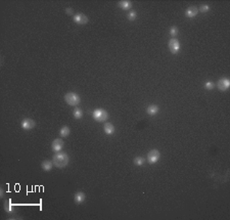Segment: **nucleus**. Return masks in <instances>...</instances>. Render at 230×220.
Listing matches in <instances>:
<instances>
[{
    "instance_id": "1",
    "label": "nucleus",
    "mask_w": 230,
    "mask_h": 220,
    "mask_svg": "<svg viewBox=\"0 0 230 220\" xmlns=\"http://www.w3.org/2000/svg\"><path fill=\"white\" fill-rule=\"evenodd\" d=\"M70 158L66 153H61L57 151L52 158V163L55 167L57 168H65L69 164Z\"/></svg>"
},
{
    "instance_id": "2",
    "label": "nucleus",
    "mask_w": 230,
    "mask_h": 220,
    "mask_svg": "<svg viewBox=\"0 0 230 220\" xmlns=\"http://www.w3.org/2000/svg\"><path fill=\"white\" fill-rule=\"evenodd\" d=\"M65 100L69 105H78L80 103V96L75 92H69L65 95Z\"/></svg>"
},
{
    "instance_id": "3",
    "label": "nucleus",
    "mask_w": 230,
    "mask_h": 220,
    "mask_svg": "<svg viewBox=\"0 0 230 220\" xmlns=\"http://www.w3.org/2000/svg\"><path fill=\"white\" fill-rule=\"evenodd\" d=\"M92 117L95 121L97 122H103L107 119L109 117V114L107 113V111L103 109H96L94 112L92 113Z\"/></svg>"
},
{
    "instance_id": "4",
    "label": "nucleus",
    "mask_w": 230,
    "mask_h": 220,
    "mask_svg": "<svg viewBox=\"0 0 230 220\" xmlns=\"http://www.w3.org/2000/svg\"><path fill=\"white\" fill-rule=\"evenodd\" d=\"M159 151L157 149H152L147 155V162L150 164H155L159 160Z\"/></svg>"
},
{
    "instance_id": "5",
    "label": "nucleus",
    "mask_w": 230,
    "mask_h": 220,
    "mask_svg": "<svg viewBox=\"0 0 230 220\" xmlns=\"http://www.w3.org/2000/svg\"><path fill=\"white\" fill-rule=\"evenodd\" d=\"M169 49H170V51H171L172 53H177L178 51L180 50V43H179V41L177 40L176 38H172V39H170V41H169Z\"/></svg>"
},
{
    "instance_id": "6",
    "label": "nucleus",
    "mask_w": 230,
    "mask_h": 220,
    "mask_svg": "<svg viewBox=\"0 0 230 220\" xmlns=\"http://www.w3.org/2000/svg\"><path fill=\"white\" fill-rule=\"evenodd\" d=\"M217 86H218L219 90L226 91L227 89L229 88V86H230V82H229V80L227 78H222V79H220V80L218 81V83H217Z\"/></svg>"
},
{
    "instance_id": "7",
    "label": "nucleus",
    "mask_w": 230,
    "mask_h": 220,
    "mask_svg": "<svg viewBox=\"0 0 230 220\" xmlns=\"http://www.w3.org/2000/svg\"><path fill=\"white\" fill-rule=\"evenodd\" d=\"M74 22L79 25H85L88 23V18L83 13H77L74 16Z\"/></svg>"
},
{
    "instance_id": "8",
    "label": "nucleus",
    "mask_w": 230,
    "mask_h": 220,
    "mask_svg": "<svg viewBox=\"0 0 230 220\" xmlns=\"http://www.w3.org/2000/svg\"><path fill=\"white\" fill-rule=\"evenodd\" d=\"M63 140L61 139V138H56L52 141V144H51V147L54 151H61L63 147Z\"/></svg>"
},
{
    "instance_id": "9",
    "label": "nucleus",
    "mask_w": 230,
    "mask_h": 220,
    "mask_svg": "<svg viewBox=\"0 0 230 220\" xmlns=\"http://www.w3.org/2000/svg\"><path fill=\"white\" fill-rule=\"evenodd\" d=\"M36 123H35L33 120L31 119H25L24 121L22 122V128L24 130H31L35 127Z\"/></svg>"
},
{
    "instance_id": "10",
    "label": "nucleus",
    "mask_w": 230,
    "mask_h": 220,
    "mask_svg": "<svg viewBox=\"0 0 230 220\" xmlns=\"http://www.w3.org/2000/svg\"><path fill=\"white\" fill-rule=\"evenodd\" d=\"M198 13V9L195 7V6H190V7H188L185 11V16L189 18H194Z\"/></svg>"
},
{
    "instance_id": "11",
    "label": "nucleus",
    "mask_w": 230,
    "mask_h": 220,
    "mask_svg": "<svg viewBox=\"0 0 230 220\" xmlns=\"http://www.w3.org/2000/svg\"><path fill=\"white\" fill-rule=\"evenodd\" d=\"M103 130H104L105 134L107 135H111L115 132V127L111 123H105L104 126H103Z\"/></svg>"
},
{
    "instance_id": "12",
    "label": "nucleus",
    "mask_w": 230,
    "mask_h": 220,
    "mask_svg": "<svg viewBox=\"0 0 230 220\" xmlns=\"http://www.w3.org/2000/svg\"><path fill=\"white\" fill-rule=\"evenodd\" d=\"M159 107H157V105H150V107L146 109V113H147L148 115H150V116L157 115V114L159 113Z\"/></svg>"
},
{
    "instance_id": "13",
    "label": "nucleus",
    "mask_w": 230,
    "mask_h": 220,
    "mask_svg": "<svg viewBox=\"0 0 230 220\" xmlns=\"http://www.w3.org/2000/svg\"><path fill=\"white\" fill-rule=\"evenodd\" d=\"M119 6L124 10L130 9V8L132 7V2L128 1V0H122V1L119 2Z\"/></svg>"
},
{
    "instance_id": "14",
    "label": "nucleus",
    "mask_w": 230,
    "mask_h": 220,
    "mask_svg": "<svg viewBox=\"0 0 230 220\" xmlns=\"http://www.w3.org/2000/svg\"><path fill=\"white\" fill-rule=\"evenodd\" d=\"M52 166H53V163L51 161H48V160H45V161H43L42 164H41V167H42V169L44 170V171H50V170L52 169Z\"/></svg>"
},
{
    "instance_id": "15",
    "label": "nucleus",
    "mask_w": 230,
    "mask_h": 220,
    "mask_svg": "<svg viewBox=\"0 0 230 220\" xmlns=\"http://www.w3.org/2000/svg\"><path fill=\"white\" fill-rule=\"evenodd\" d=\"M74 200H75V202L77 204H81V203H83L85 201V195L84 192H78L77 194L75 195V197H74Z\"/></svg>"
},
{
    "instance_id": "16",
    "label": "nucleus",
    "mask_w": 230,
    "mask_h": 220,
    "mask_svg": "<svg viewBox=\"0 0 230 220\" xmlns=\"http://www.w3.org/2000/svg\"><path fill=\"white\" fill-rule=\"evenodd\" d=\"M70 128L68 127V126H63V128L61 129V131H59V135L61 136V137H67V136L70 135Z\"/></svg>"
},
{
    "instance_id": "17",
    "label": "nucleus",
    "mask_w": 230,
    "mask_h": 220,
    "mask_svg": "<svg viewBox=\"0 0 230 220\" xmlns=\"http://www.w3.org/2000/svg\"><path fill=\"white\" fill-rule=\"evenodd\" d=\"M134 164H135L136 166H141L144 164V162H145V159H144L143 157H136L135 159L133 160Z\"/></svg>"
},
{
    "instance_id": "18",
    "label": "nucleus",
    "mask_w": 230,
    "mask_h": 220,
    "mask_svg": "<svg viewBox=\"0 0 230 220\" xmlns=\"http://www.w3.org/2000/svg\"><path fill=\"white\" fill-rule=\"evenodd\" d=\"M4 209H5V211L6 212H8V213H10L12 211V206H11V201L10 200H8V201H6L5 203H4Z\"/></svg>"
},
{
    "instance_id": "19",
    "label": "nucleus",
    "mask_w": 230,
    "mask_h": 220,
    "mask_svg": "<svg viewBox=\"0 0 230 220\" xmlns=\"http://www.w3.org/2000/svg\"><path fill=\"white\" fill-rule=\"evenodd\" d=\"M73 115H74V117H75L76 119H80V118L83 116L82 110H81V109H75V110H74Z\"/></svg>"
},
{
    "instance_id": "20",
    "label": "nucleus",
    "mask_w": 230,
    "mask_h": 220,
    "mask_svg": "<svg viewBox=\"0 0 230 220\" xmlns=\"http://www.w3.org/2000/svg\"><path fill=\"white\" fill-rule=\"evenodd\" d=\"M136 16H137V14H136V11H134V10H130L127 14V18L129 21H134L136 18Z\"/></svg>"
},
{
    "instance_id": "21",
    "label": "nucleus",
    "mask_w": 230,
    "mask_h": 220,
    "mask_svg": "<svg viewBox=\"0 0 230 220\" xmlns=\"http://www.w3.org/2000/svg\"><path fill=\"white\" fill-rule=\"evenodd\" d=\"M178 32H179V30H178L177 27L173 26V27H171V28H170V35H171V36H173V37L177 36Z\"/></svg>"
},
{
    "instance_id": "22",
    "label": "nucleus",
    "mask_w": 230,
    "mask_h": 220,
    "mask_svg": "<svg viewBox=\"0 0 230 220\" xmlns=\"http://www.w3.org/2000/svg\"><path fill=\"white\" fill-rule=\"evenodd\" d=\"M198 10H200V12H204V13H206V12H208L209 10H210V6H209L208 4H202Z\"/></svg>"
},
{
    "instance_id": "23",
    "label": "nucleus",
    "mask_w": 230,
    "mask_h": 220,
    "mask_svg": "<svg viewBox=\"0 0 230 220\" xmlns=\"http://www.w3.org/2000/svg\"><path fill=\"white\" fill-rule=\"evenodd\" d=\"M205 87H206V89H208V90H212V89H214L215 85L213 82H211V81H208V82L205 83Z\"/></svg>"
},
{
    "instance_id": "24",
    "label": "nucleus",
    "mask_w": 230,
    "mask_h": 220,
    "mask_svg": "<svg viewBox=\"0 0 230 220\" xmlns=\"http://www.w3.org/2000/svg\"><path fill=\"white\" fill-rule=\"evenodd\" d=\"M66 12H67L68 14H73V8H71V7H68V8H66Z\"/></svg>"
}]
</instances>
